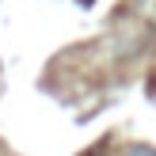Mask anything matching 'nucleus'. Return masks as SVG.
I'll return each instance as SVG.
<instances>
[{
    "label": "nucleus",
    "mask_w": 156,
    "mask_h": 156,
    "mask_svg": "<svg viewBox=\"0 0 156 156\" xmlns=\"http://www.w3.org/2000/svg\"><path fill=\"white\" fill-rule=\"evenodd\" d=\"M126 156H156V149H152V145H133Z\"/></svg>",
    "instance_id": "f257e3e1"
}]
</instances>
